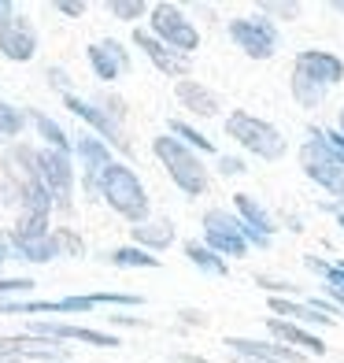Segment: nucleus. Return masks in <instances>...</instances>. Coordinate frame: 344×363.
Instances as JSON below:
<instances>
[{"mask_svg":"<svg viewBox=\"0 0 344 363\" xmlns=\"http://www.w3.org/2000/svg\"><path fill=\"white\" fill-rule=\"evenodd\" d=\"M96 186H101L104 201L119 211V216H126L130 223H144V216H149V196H144L141 178L130 171L126 163H111Z\"/></svg>","mask_w":344,"mask_h":363,"instance_id":"obj_1","label":"nucleus"},{"mask_svg":"<svg viewBox=\"0 0 344 363\" xmlns=\"http://www.w3.org/2000/svg\"><path fill=\"white\" fill-rule=\"evenodd\" d=\"M159 163L167 167V174L174 178V186L189 193V196H200L207 189V167L200 163V156L193 152V148H185L178 138H156L152 141Z\"/></svg>","mask_w":344,"mask_h":363,"instance_id":"obj_2","label":"nucleus"},{"mask_svg":"<svg viewBox=\"0 0 344 363\" xmlns=\"http://www.w3.org/2000/svg\"><path fill=\"white\" fill-rule=\"evenodd\" d=\"M226 138H234L241 148H248L252 156L259 160H282L285 156V138H282V130L263 123V119H256V115L248 111H234L226 119Z\"/></svg>","mask_w":344,"mask_h":363,"instance_id":"obj_3","label":"nucleus"},{"mask_svg":"<svg viewBox=\"0 0 344 363\" xmlns=\"http://www.w3.org/2000/svg\"><path fill=\"white\" fill-rule=\"evenodd\" d=\"M152 38L159 45H167L171 52H178V56H185V52H193V48L200 45L196 26L182 15V8H174V4H156L152 8Z\"/></svg>","mask_w":344,"mask_h":363,"instance_id":"obj_4","label":"nucleus"},{"mask_svg":"<svg viewBox=\"0 0 344 363\" xmlns=\"http://www.w3.org/2000/svg\"><path fill=\"white\" fill-rule=\"evenodd\" d=\"M300 163H304V174L315 178L322 189H330V193L344 196V160L333 156L330 148L319 141L315 130H311V141L300 148Z\"/></svg>","mask_w":344,"mask_h":363,"instance_id":"obj_5","label":"nucleus"},{"mask_svg":"<svg viewBox=\"0 0 344 363\" xmlns=\"http://www.w3.org/2000/svg\"><path fill=\"white\" fill-rule=\"evenodd\" d=\"M229 38L252 60H270L277 52V26L263 15H248V19H234L229 23Z\"/></svg>","mask_w":344,"mask_h":363,"instance_id":"obj_6","label":"nucleus"},{"mask_svg":"<svg viewBox=\"0 0 344 363\" xmlns=\"http://www.w3.org/2000/svg\"><path fill=\"white\" fill-rule=\"evenodd\" d=\"M101 304H122V308H137L141 296L134 293H89V296H63V301H34V304H4L0 315H23V311H93Z\"/></svg>","mask_w":344,"mask_h":363,"instance_id":"obj_7","label":"nucleus"},{"mask_svg":"<svg viewBox=\"0 0 344 363\" xmlns=\"http://www.w3.org/2000/svg\"><path fill=\"white\" fill-rule=\"evenodd\" d=\"M34 171L41 178V186L48 189L52 204L71 208V189H74V171H71V156L56 152V148H45L34 156Z\"/></svg>","mask_w":344,"mask_h":363,"instance_id":"obj_8","label":"nucleus"},{"mask_svg":"<svg viewBox=\"0 0 344 363\" xmlns=\"http://www.w3.org/2000/svg\"><path fill=\"white\" fill-rule=\"evenodd\" d=\"M241 226L244 223L222 208L204 211V238H207L204 249H211L215 256H244L248 252V241L241 238Z\"/></svg>","mask_w":344,"mask_h":363,"instance_id":"obj_9","label":"nucleus"},{"mask_svg":"<svg viewBox=\"0 0 344 363\" xmlns=\"http://www.w3.org/2000/svg\"><path fill=\"white\" fill-rule=\"evenodd\" d=\"M0 52H4L8 60H15V63L34 60V52H38V34H34V26H30V19H23V15H11V19L0 23Z\"/></svg>","mask_w":344,"mask_h":363,"instance_id":"obj_10","label":"nucleus"},{"mask_svg":"<svg viewBox=\"0 0 344 363\" xmlns=\"http://www.w3.org/2000/svg\"><path fill=\"white\" fill-rule=\"evenodd\" d=\"M292 71L315 78V82H322V86L330 89V86H337V82L344 78V63H340V56L322 52V48H304V52L297 56V63H292Z\"/></svg>","mask_w":344,"mask_h":363,"instance_id":"obj_11","label":"nucleus"},{"mask_svg":"<svg viewBox=\"0 0 344 363\" xmlns=\"http://www.w3.org/2000/svg\"><path fill=\"white\" fill-rule=\"evenodd\" d=\"M63 104H67L78 119H86L96 134L101 138H108L111 145H119V148H126V138H122V130H119V123L108 115V108H96V104H89V101H81V96H74V93H63Z\"/></svg>","mask_w":344,"mask_h":363,"instance_id":"obj_12","label":"nucleus"},{"mask_svg":"<svg viewBox=\"0 0 344 363\" xmlns=\"http://www.w3.org/2000/svg\"><path fill=\"white\" fill-rule=\"evenodd\" d=\"M226 345L234 349V356H252V359H267V363H307L300 352L285 349L274 341H252V337H226Z\"/></svg>","mask_w":344,"mask_h":363,"instance_id":"obj_13","label":"nucleus"},{"mask_svg":"<svg viewBox=\"0 0 344 363\" xmlns=\"http://www.w3.org/2000/svg\"><path fill=\"white\" fill-rule=\"evenodd\" d=\"M89 63H93L96 78H104V82H115L122 71H130V56H126V48L119 41H96V45H89Z\"/></svg>","mask_w":344,"mask_h":363,"instance_id":"obj_14","label":"nucleus"},{"mask_svg":"<svg viewBox=\"0 0 344 363\" xmlns=\"http://www.w3.org/2000/svg\"><path fill=\"white\" fill-rule=\"evenodd\" d=\"M134 45L156 63L163 74H174V78H185V74H189V60L178 56V52H171L167 45H159L152 34H144V30H137V34H134Z\"/></svg>","mask_w":344,"mask_h":363,"instance_id":"obj_15","label":"nucleus"},{"mask_svg":"<svg viewBox=\"0 0 344 363\" xmlns=\"http://www.w3.org/2000/svg\"><path fill=\"white\" fill-rule=\"evenodd\" d=\"M267 330L277 337V341H285V349H292V352H311V356H322L326 352V341L322 337H315V334H307V330H300L297 323H285V319H270L267 323Z\"/></svg>","mask_w":344,"mask_h":363,"instance_id":"obj_16","label":"nucleus"},{"mask_svg":"<svg viewBox=\"0 0 344 363\" xmlns=\"http://www.w3.org/2000/svg\"><path fill=\"white\" fill-rule=\"evenodd\" d=\"M38 337H59V341H86V345H96V349H115L111 334H101V330H86V326H67V323H38L34 326Z\"/></svg>","mask_w":344,"mask_h":363,"instance_id":"obj_17","label":"nucleus"},{"mask_svg":"<svg viewBox=\"0 0 344 363\" xmlns=\"http://www.w3.org/2000/svg\"><path fill=\"white\" fill-rule=\"evenodd\" d=\"M23 356L56 359L59 345H52L48 337H0V359H23Z\"/></svg>","mask_w":344,"mask_h":363,"instance_id":"obj_18","label":"nucleus"},{"mask_svg":"<svg viewBox=\"0 0 344 363\" xmlns=\"http://www.w3.org/2000/svg\"><path fill=\"white\" fill-rule=\"evenodd\" d=\"M178 101H182L189 111H196V115H204V119H211V115H219V108H222V101L215 93H211L207 86H200V82H193V78H182L178 82Z\"/></svg>","mask_w":344,"mask_h":363,"instance_id":"obj_19","label":"nucleus"},{"mask_svg":"<svg viewBox=\"0 0 344 363\" xmlns=\"http://www.w3.org/2000/svg\"><path fill=\"white\" fill-rule=\"evenodd\" d=\"M270 311L285 315V323H289V319L315 323V326H333V323H337V319H330V315H322L319 304H297V301H285V296H270Z\"/></svg>","mask_w":344,"mask_h":363,"instance_id":"obj_20","label":"nucleus"},{"mask_svg":"<svg viewBox=\"0 0 344 363\" xmlns=\"http://www.w3.org/2000/svg\"><path fill=\"white\" fill-rule=\"evenodd\" d=\"M234 201H237V211H241V223H244V226L259 230L263 238H274V230H277V226H274V219L267 216V208L259 204L256 196H248V193H237Z\"/></svg>","mask_w":344,"mask_h":363,"instance_id":"obj_21","label":"nucleus"},{"mask_svg":"<svg viewBox=\"0 0 344 363\" xmlns=\"http://www.w3.org/2000/svg\"><path fill=\"white\" fill-rule=\"evenodd\" d=\"M78 156L86 160V174H89V186L101 182V174L111 167V156H108V145H101L96 138H81L78 141Z\"/></svg>","mask_w":344,"mask_h":363,"instance_id":"obj_22","label":"nucleus"},{"mask_svg":"<svg viewBox=\"0 0 344 363\" xmlns=\"http://www.w3.org/2000/svg\"><path fill=\"white\" fill-rule=\"evenodd\" d=\"M134 241H137V249H141V245H144V249H167V245L174 241V226L167 219L141 223V226H134Z\"/></svg>","mask_w":344,"mask_h":363,"instance_id":"obj_23","label":"nucleus"},{"mask_svg":"<svg viewBox=\"0 0 344 363\" xmlns=\"http://www.w3.org/2000/svg\"><path fill=\"white\" fill-rule=\"evenodd\" d=\"M307 263V271H315V274H322V282H326V289H330L337 301L344 304V263H322L319 256H307L304 259Z\"/></svg>","mask_w":344,"mask_h":363,"instance_id":"obj_24","label":"nucleus"},{"mask_svg":"<svg viewBox=\"0 0 344 363\" xmlns=\"http://www.w3.org/2000/svg\"><path fill=\"white\" fill-rule=\"evenodd\" d=\"M326 89L322 82H315V78H307V74H300V71H292V96H297V104H304V108H319L322 101H326Z\"/></svg>","mask_w":344,"mask_h":363,"instance_id":"obj_25","label":"nucleus"},{"mask_svg":"<svg viewBox=\"0 0 344 363\" xmlns=\"http://www.w3.org/2000/svg\"><path fill=\"white\" fill-rule=\"evenodd\" d=\"M185 256H189L193 267H200V271H207V274H219V278H226V259H222V256H215L211 249H204V245L189 241V245H185Z\"/></svg>","mask_w":344,"mask_h":363,"instance_id":"obj_26","label":"nucleus"},{"mask_svg":"<svg viewBox=\"0 0 344 363\" xmlns=\"http://www.w3.org/2000/svg\"><path fill=\"white\" fill-rule=\"evenodd\" d=\"M34 126L41 130V138H45L48 145H52L56 152H71V141H67V134H63V130H59V126H56L52 119H48V115L34 111Z\"/></svg>","mask_w":344,"mask_h":363,"instance_id":"obj_27","label":"nucleus"},{"mask_svg":"<svg viewBox=\"0 0 344 363\" xmlns=\"http://www.w3.org/2000/svg\"><path fill=\"white\" fill-rule=\"evenodd\" d=\"M111 263H115V267H159V259L149 256L144 249H137V245H134V249H115Z\"/></svg>","mask_w":344,"mask_h":363,"instance_id":"obj_28","label":"nucleus"},{"mask_svg":"<svg viewBox=\"0 0 344 363\" xmlns=\"http://www.w3.org/2000/svg\"><path fill=\"white\" fill-rule=\"evenodd\" d=\"M23 111L11 108V104H0V138H15L23 130Z\"/></svg>","mask_w":344,"mask_h":363,"instance_id":"obj_29","label":"nucleus"},{"mask_svg":"<svg viewBox=\"0 0 344 363\" xmlns=\"http://www.w3.org/2000/svg\"><path fill=\"white\" fill-rule=\"evenodd\" d=\"M108 11L115 19H141V15L149 11V4H144V0H111Z\"/></svg>","mask_w":344,"mask_h":363,"instance_id":"obj_30","label":"nucleus"},{"mask_svg":"<svg viewBox=\"0 0 344 363\" xmlns=\"http://www.w3.org/2000/svg\"><path fill=\"white\" fill-rule=\"evenodd\" d=\"M171 134H178V138H185L189 145H196V148H200V152H215V145H211V141H207L204 134H196L193 126H185V123H178V119L171 123Z\"/></svg>","mask_w":344,"mask_h":363,"instance_id":"obj_31","label":"nucleus"},{"mask_svg":"<svg viewBox=\"0 0 344 363\" xmlns=\"http://www.w3.org/2000/svg\"><path fill=\"white\" fill-rule=\"evenodd\" d=\"M315 134H319V141H322L326 148H330L333 156H340V160H344V138L337 134V130H315Z\"/></svg>","mask_w":344,"mask_h":363,"instance_id":"obj_32","label":"nucleus"},{"mask_svg":"<svg viewBox=\"0 0 344 363\" xmlns=\"http://www.w3.org/2000/svg\"><path fill=\"white\" fill-rule=\"evenodd\" d=\"M26 289H34L30 278H0V293H26Z\"/></svg>","mask_w":344,"mask_h":363,"instance_id":"obj_33","label":"nucleus"},{"mask_svg":"<svg viewBox=\"0 0 344 363\" xmlns=\"http://www.w3.org/2000/svg\"><path fill=\"white\" fill-rule=\"evenodd\" d=\"M259 8H263V11H274V15H285V19H292V15L300 11V4H274V0H263Z\"/></svg>","mask_w":344,"mask_h":363,"instance_id":"obj_34","label":"nucleus"},{"mask_svg":"<svg viewBox=\"0 0 344 363\" xmlns=\"http://www.w3.org/2000/svg\"><path fill=\"white\" fill-rule=\"evenodd\" d=\"M63 15H71V19H78V15L81 11H86V4H81V0H59V4H56Z\"/></svg>","mask_w":344,"mask_h":363,"instance_id":"obj_35","label":"nucleus"},{"mask_svg":"<svg viewBox=\"0 0 344 363\" xmlns=\"http://www.w3.org/2000/svg\"><path fill=\"white\" fill-rule=\"evenodd\" d=\"M219 167H222V174H241V171H244V163L234 160V156H222V160H219Z\"/></svg>","mask_w":344,"mask_h":363,"instance_id":"obj_36","label":"nucleus"},{"mask_svg":"<svg viewBox=\"0 0 344 363\" xmlns=\"http://www.w3.org/2000/svg\"><path fill=\"white\" fill-rule=\"evenodd\" d=\"M259 286H263V289H274V293H292V289H297L292 282H270V278H259Z\"/></svg>","mask_w":344,"mask_h":363,"instance_id":"obj_37","label":"nucleus"},{"mask_svg":"<svg viewBox=\"0 0 344 363\" xmlns=\"http://www.w3.org/2000/svg\"><path fill=\"white\" fill-rule=\"evenodd\" d=\"M11 15H15V8L8 4V0H0V23H4V19H11Z\"/></svg>","mask_w":344,"mask_h":363,"instance_id":"obj_38","label":"nucleus"},{"mask_svg":"<svg viewBox=\"0 0 344 363\" xmlns=\"http://www.w3.org/2000/svg\"><path fill=\"white\" fill-rule=\"evenodd\" d=\"M234 363H267V359H252V356H234Z\"/></svg>","mask_w":344,"mask_h":363,"instance_id":"obj_39","label":"nucleus"},{"mask_svg":"<svg viewBox=\"0 0 344 363\" xmlns=\"http://www.w3.org/2000/svg\"><path fill=\"white\" fill-rule=\"evenodd\" d=\"M4 259H8V245H4V241H0V263H4Z\"/></svg>","mask_w":344,"mask_h":363,"instance_id":"obj_40","label":"nucleus"},{"mask_svg":"<svg viewBox=\"0 0 344 363\" xmlns=\"http://www.w3.org/2000/svg\"><path fill=\"white\" fill-rule=\"evenodd\" d=\"M333 11H344V0H333V4H330Z\"/></svg>","mask_w":344,"mask_h":363,"instance_id":"obj_41","label":"nucleus"},{"mask_svg":"<svg viewBox=\"0 0 344 363\" xmlns=\"http://www.w3.org/2000/svg\"><path fill=\"white\" fill-rule=\"evenodd\" d=\"M340 138H344V108H340Z\"/></svg>","mask_w":344,"mask_h":363,"instance_id":"obj_42","label":"nucleus"},{"mask_svg":"<svg viewBox=\"0 0 344 363\" xmlns=\"http://www.w3.org/2000/svg\"><path fill=\"white\" fill-rule=\"evenodd\" d=\"M0 363H23V359H0Z\"/></svg>","mask_w":344,"mask_h":363,"instance_id":"obj_43","label":"nucleus"},{"mask_svg":"<svg viewBox=\"0 0 344 363\" xmlns=\"http://www.w3.org/2000/svg\"><path fill=\"white\" fill-rule=\"evenodd\" d=\"M340 226H344V211H340Z\"/></svg>","mask_w":344,"mask_h":363,"instance_id":"obj_44","label":"nucleus"}]
</instances>
